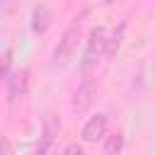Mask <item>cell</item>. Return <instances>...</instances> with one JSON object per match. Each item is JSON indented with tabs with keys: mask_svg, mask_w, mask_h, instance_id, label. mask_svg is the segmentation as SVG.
<instances>
[{
	"mask_svg": "<svg viewBox=\"0 0 155 155\" xmlns=\"http://www.w3.org/2000/svg\"><path fill=\"white\" fill-rule=\"evenodd\" d=\"M104 48H107V31H104V27H94L90 31V39H87V46H85V53L80 61L82 73H90L92 68H97V63L104 56Z\"/></svg>",
	"mask_w": 155,
	"mask_h": 155,
	"instance_id": "1",
	"label": "cell"
},
{
	"mask_svg": "<svg viewBox=\"0 0 155 155\" xmlns=\"http://www.w3.org/2000/svg\"><path fill=\"white\" fill-rule=\"evenodd\" d=\"M78 44H80V24H70V27L63 31V36L58 39V46L53 48V61L61 63V65L68 63L70 56L75 53Z\"/></svg>",
	"mask_w": 155,
	"mask_h": 155,
	"instance_id": "2",
	"label": "cell"
},
{
	"mask_svg": "<svg viewBox=\"0 0 155 155\" xmlns=\"http://www.w3.org/2000/svg\"><path fill=\"white\" fill-rule=\"evenodd\" d=\"M27 90H29V70L27 68L7 75V102L10 104H17L19 99H24Z\"/></svg>",
	"mask_w": 155,
	"mask_h": 155,
	"instance_id": "3",
	"label": "cell"
},
{
	"mask_svg": "<svg viewBox=\"0 0 155 155\" xmlns=\"http://www.w3.org/2000/svg\"><path fill=\"white\" fill-rule=\"evenodd\" d=\"M107 126H109L107 114L97 111L94 116H90V119L85 121V126H82V131H80V138H82L85 143H97V140H102V138L107 136Z\"/></svg>",
	"mask_w": 155,
	"mask_h": 155,
	"instance_id": "4",
	"label": "cell"
},
{
	"mask_svg": "<svg viewBox=\"0 0 155 155\" xmlns=\"http://www.w3.org/2000/svg\"><path fill=\"white\" fill-rule=\"evenodd\" d=\"M94 97H97V82H94L92 78H85V80L78 85V90L73 92V109L85 111V109L94 102Z\"/></svg>",
	"mask_w": 155,
	"mask_h": 155,
	"instance_id": "5",
	"label": "cell"
},
{
	"mask_svg": "<svg viewBox=\"0 0 155 155\" xmlns=\"http://www.w3.org/2000/svg\"><path fill=\"white\" fill-rule=\"evenodd\" d=\"M53 22V12L46 7V5H36L31 10V31L34 34H44Z\"/></svg>",
	"mask_w": 155,
	"mask_h": 155,
	"instance_id": "6",
	"label": "cell"
},
{
	"mask_svg": "<svg viewBox=\"0 0 155 155\" xmlns=\"http://www.w3.org/2000/svg\"><path fill=\"white\" fill-rule=\"evenodd\" d=\"M124 150V133H111L104 136V155H119Z\"/></svg>",
	"mask_w": 155,
	"mask_h": 155,
	"instance_id": "7",
	"label": "cell"
},
{
	"mask_svg": "<svg viewBox=\"0 0 155 155\" xmlns=\"http://www.w3.org/2000/svg\"><path fill=\"white\" fill-rule=\"evenodd\" d=\"M124 31H126V24L121 22V24H119V29H114V34L107 39V48H104V56H114V53L119 51V46H121V39H124Z\"/></svg>",
	"mask_w": 155,
	"mask_h": 155,
	"instance_id": "8",
	"label": "cell"
},
{
	"mask_svg": "<svg viewBox=\"0 0 155 155\" xmlns=\"http://www.w3.org/2000/svg\"><path fill=\"white\" fill-rule=\"evenodd\" d=\"M10 68H12V48H5L0 56V80H7Z\"/></svg>",
	"mask_w": 155,
	"mask_h": 155,
	"instance_id": "9",
	"label": "cell"
},
{
	"mask_svg": "<svg viewBox=\"0 0 155 155\" xmlns=\"http://www.w3.org/2000/svg\"><path fill=\"white\" fill-rule=\"evenodd\" d=\"M61 155H85V153H82V145H80V143H68V145L61 150Z\"/></svg>",
	"mask_w": 155,
	"mask_h": 155,
	"instance_id": "10",
	"label": "cell"
},
{
	"mask_svg": "<svg viewBox=\"0 0 155 155\" xmlns=\"http://www.w3.org/2000/svg\"><path fill=\"white\" fill-rule=\"evenodd\" d=\"M0 155H12V145H10L7 136H0Z\"/></svg>",
	"mask_w": 155,
	"mask_h": 155,
	"instance_id": "11",
	"label": "cell"
}]
</instances>
